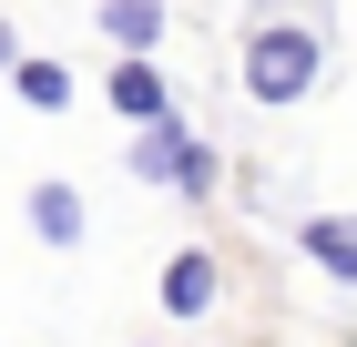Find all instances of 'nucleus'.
I'll list each match as a JSON object with an SVG mask.
<instances>
[{"label": "nucleus", "instance_id": "1", "mask_svg": "<svg viewBox=\"0 0 357 347\" xmlns=\"http://www.w3.org/2000/svg\"><path fill=\"white\" fill-rule=\"evenodd\" d=\"M317 72H327V41H317L306 21H255L245 31V103L286 112V103L317 92Z\"/></svg>", "mask_w": 357, "mask_h": 347}, {"label": "nucleus", "instance_id": "2", "mask_svg": "<svg viewBox=\"0 0 357 347\" xmlns=\"http://www.w3.org/2000/svg\"><path fill=\"white\" fill-rule=\"evenodd\" d=\"M102 92H112V112H123V123H153V112H174V82L153 72V52H123Z\"/></svg>", "mask_w": 357, "mask_h": 347}, {"label": "nucleus", "instance_id": "3", "mask_svg": "<svg viewBox=\"0 0 357 347\" xmlns=\"http://www.w3.org/2000/svg\"><path fill=\"white\" fill-rule=\"evenodd\" d=\"M184 154H194V133L174 123V112L133 123V174H143V184H184Z\"/></svg>", "mask_w": 357, "mask_h": 347}, {"label": "nucleus", "instance_id": "4", "mask_svg": "<svg viewBox=\"0 0 357 347\" xmlns=\"http://www.w3.org/2000/svg\"><path fill=\"white\" fill-rule=\"evenodd\" d=\"M296 245L337 276V286H357V214H306V225H296Z\"/></svg>", "mask_w": 357, "mask_h": 347}, {"label": "nucleus", "instance_id": "5", "mask_svg": "<svg viewBox=\"0 0 357 347\" xmlns=\"http://www.w3.org/2000/svg\"><path fill=\"white\" fill-rule=\"evenodd\" d=\"M10 92H21L31 112H61L72 103V72H61L52 52H10Z\"/></svg>", "mask_w": 357, "mask_h": 347}, {"label": "nucleus", "instance_id": "6", "mask_svg": "<svg viewBox=\"0 0 357 347\" xmlns=\"http://www.w3.org/2000/svg\"><path fill=\"white\" fill-rule=\"evenodd\" d=\"M92 21L112 31V52H153V41H164V0H102Z\"/></svg>", "mask_w": 357, "mask_h": 347}, {"label": "nucleus", "instance_id": "7", "mask_svg": "<svg viewBox=\"0 0 357 347\" xmlns=\"http://www.w3.org/2000/svg\"><path fill=\"white\" fill-rule=\"evenodd\" d=\"M31 235L41 245H82V194L72 184H31Z\"/></svg>", "mask_w": 357, "mask_h": 347}, {"label": "nucleus", "instance_id": "8", "mask_svg": "<svg viewBox=\"0 0 357 347\" xmlns=\"http://www.w3.org/2000/svg\"><path fill=\"white\" fill-rule=\"evenodd\" d=\"M215 307V256H174L164 266V317H204Z\"/></svg>", "mask_w": 357, "mask_h": 347}, {"label": "nucleus", "instance_id": "9", "mask_svg": "<svg viewBox=\"0 0 357 347\" xmlns=\"http://www.w3.org/2000/svg\"><path fill=\"white\" fill-rule=\"evenodd\" d=\"M10 52H21V41H10V21H0V72H10Z\"/></svg>", "mask_w": 357, "mask_h": 347}]
</instances>
